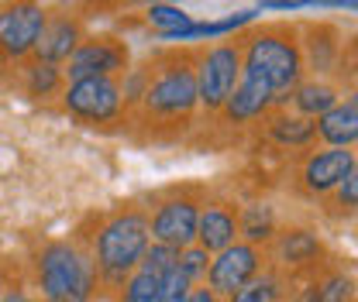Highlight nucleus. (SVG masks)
Here are the masks:
<instances>
[{"instance_id":"obj_1","label":"nucleus","mask_w":358,"mask_h":302,"mask_svg":"<svg viewBox=\"0 0 358 302\" xmlns=\"http://www.w3.org/2000/svg\"><path fill=\"white\" fill-rule=\"evenodd\" d=\"M152 244V230H148V213L138 206H121L117 213H110L93 237V275H96V289L103 292H121V285L138 271V264L145 258Z\"/></svg>"},{"instance_id":"obj_2","label":"nucleus","mask_w":358,"mask_h":302,"mask_svg":"<svg viewBox=\"0 0 358 302\" xmlns=\"http://www.w3.org/2000/svg\"><path fill=\"white\" fill-rule=\"evenodd\" d=\"M196 100V73L186 52H162L148 59V83L138 103V121L148 128H176L189 124Z\"/></svg>"},{"instance_id":"obj_3","label":"nucleus","mask_w":358,"mask_h":302,"mask_svg":"<svg viewBox=\"0 0 358 302\" xmlns=\"http://www.w3.org/2000/svg\"><path fill=\"white\" fill-rule=\"evenodd\" d=\"M35 285L42 289V302H93L96 275L90 251L76 241H45L35 251Z\"/></svg>"},{"instance_id":"obj_4","label":"nucleus","mask_w":358,"mask_h":302,"mask_svg":"<svg viewBox=\"0 0 358 302\" xmlns=\"http://www.w3.org/2000/svg\"><path fill=\"white\" fill-rule=\"evenodd\" d=\"M241 76L259 80L275 100H282L286 93L300 86L303 52L293 42V35H286L282 28L259 31L241 45Z\"/></svg>"},{"instance_id":"obj_5","label":"nucleus","mask_w":358,"mask_h":302,"mask_svg":"<svg viewBox=\"0 0 358 302\" xmlns=\"http://www.w3.org/2000/svg\"><path fill=\"white\" fill-rule=\"evenodd\" d=\"M193 73H196V100L207 114H221L227 96L234 93L241 80V45L221 42L207 52H200L193 59Z\"/></svg>"},{"instance_id":"obj_6","label":"nucleus","mask_w":358,"mask_h":302,"mask_svg":"<svg viewBox=\"0 0 358 302\" xmlns=\"http://www.w3.org/2000/svg\"><path fill=\"white\" fill-rule=\"evenodd\" d=\"M131 66V52L128 42L114 38V35H87L80 48L69 55V62L62 66V76L69 83L80 80H117L121 73H128Z\"/></svg>"},{"instance_id":"obj_7","label":"nucleus","mask_w":358,"mask_h":302,"mask_svg":"<svg viewBox=\"0 0 358 302\" xmlns=\"http://www.w3.org/2000/svg\"><path fill=\"white\" fill-rule=\"evenodd\" d=\"M62 107L87 121V124H114L124 114V96L117 80H80L66 83L62 89Z\"/></svg>"},{"instance_id":"obj_8","label":"nucleus","mask_w":358,"mask_h":302,"mask_svg":"<svg viewBox=\"0 0 358 302\" xmlns=\"http://www.w3.org/2000/svg\"><path fill=\"white\" fill-rule=\"evenodd\" d=\"M196 223H200V199L189 196V192H173L155 206V213L148 216L152 244L186 251L189 244H196Z\"/></svg>"},{"instance_id":"obj_9","label":"nucleus","mask_w":358,"mask_h":302,"mask_svg":"<svg viewBox=\"0 0 358 302\" xmlns=\"http://www.w3.org/2000/svg\"><path fill=\"white\" fill-rule=\"evenodd\" d=\"M259 268H262V255L255 244H231L224 248L221 255L210 258L207 268V289L217 296V299H231L238 289H245L252 278H259Z\"/></svg>"},{"instance_id":"obj_10","label":"nucleus","mask_w":358,"mask_h":302,"mask_svg":"<svg viewBox=\"0 0 358 302\" xmlns=\"http://www.w3.org/2000/svg\"><path fill=\"white\" fill-rule=\"evenodd\" d=\"M45 17L48 10L38 3H14L3 7V21H0V48L7 59H31L35 45L42 38Z\"/></svg>"},{"instance_id":"obj_11","label":"nucleus","mask_w":358,"mask_h":302,"mask_svg":"<svg viewBox=\"0 0 358 302\" xmlns=\"http://www.w3.org/2000/svg\"><path fill=\"white\" fill-rule=\"evenodd\" d=\"M87 35H83V24H80V17H73V14H66V10H59V14H48L45 17V28H42V38L35 45V52H31V59L35 62H45V66H66L69 62V55L80 48Z\"/></svg>"},{"instance_id":"obj_12","label":"nucleus","mask_w":358,"mask_h":302,"mask_svg":"<svg viewBox=\"0 0 358 302\" xmlns=\"http://www.w3.org/2000/svg\"><path fill=\"white\" fill-rule=\"evenodd\" d=\"M352 172H355V155L348 148H327V151H317V155L307 158V165H303V186L310 192H331Z\"/></svg>"},{"instance_id":"obj_13","label":"nucleus","mask_w":358,"mask_h":302,"mask_svg":"<svg viewBox=\"0 0 358 302\" xmlns=\"http://www.w3.org/2000/svg\"><path fill=\"white\" fill-rule=\"evenodd\" d=\"M238 237V216L224 203H210L200 210V223H196V244L207 255H221L224 248H231Z\"/></svg>"},{"instance_id":"obj_14","label":"nucleus","mask_w":358,"mask_h":302,"mask_svg":"<svg viewBox=\"0 0 358 302\" xmlns=\"http://www.w3.org/2000/svg\"><path fill=\"white\" fill-rule=\"evenodd\" d=\"M272 103H275V96H272L259 80L241 76V80H238V86H234V93L227 96V103H224L221 114H224V121H227V124H248V121L262 117Z\"/></svg>"},{"instance_id":"obj_15","label":"nucleus","mask_w":358,"mask_h":302,"mask_svg":"<svg viewBox=\"0 0 358 302\" xmlns=\"http://www.w3.org/2000/svg\"><path fill=\"white\" fill-rule=\"evenodd\" d=\"M317 134L331 144V148H348L358 141V114L348 103H338L334 110H327L317 121Z\"/></svg>"},{"instance_id":"obj_16","label":"nucleus","mask_w":358,"mask_h":302,"mask_svg":"<svg viewBox=\"0 0 358 302\" xmlns=\"http://www.w3.org/2000/svg\"><path fill=\"white\" fill-rule=\"evenodd\" d=\"M293 103H296V110H300V117H307V121H320L327 110H334L338 107V89L331 86V83H324V80H313V83H300V86L293 89Z\"/></svg>"},{"instance_id":"obj_17","label":"nucleus","mask_w":358,"mask_h":302,"mask_svg":"<svg viewBox=\"0 0 358 302\" xmlns=\"http://www.w3.org/2000/svg\"><path fill=\"white\" fill-rule=\"evenodd\" d=\"M268 137L282 148H307L317 137V121L296 117V114H279L268 121Z\"/></svg>"},{"instance_id":"obj_18","label":"nucleus","mask_w":358,"mask_h":302,"mask_svg":"<svg viewBox=\"0 0 358 302\" xmlns=\"http://www.w3.org/2000/svg\"><path fill=\"white\" fill-rule=\"evenodd\" d=\"M24 86L35 100H48V96H62L66 89V76L59 66H45V62H28L24 66Z\"/></svg>"},{"instance_id":"obj_19","label":"nucleus","mask_w":358,"mask_h":302,"mask_svg":"<svg viewBox=\"0 0 358 302\" xmlns=\"http://www.w3.org/2000/svg\"><path fill=\"white\" fill-rule=\"evenodd\" d=\"M279 255L286 264H307L320 255V244H317V237L307 234V230H289V234H282V241H279Z\"/></svg>"},{"instance_id":"obj_20","label":"nucleus","mask_w":358,"mask_h":302,"mask_svg":"<svg viewBox=\"0 0 358 302\" xmlns=\"http://www.w3.org/2000/svg\"><path fill=\"white\" fill-rule=\"evenodd\" d=\"M238 234L248 237V244H259L272 237V213L268 206H245V213L238 220Z\"/></svg>"},{"instance_id":"obj_21","label":"nucleus","mask_w":358,"mask_h":302,"mask_svg":"<svg viewBox=\"0 0 358 302\" xmlns=\"http://www.w3.org/2000/svg\"><path fill=\"white\" fill-rule=\"evenodd\" d=\"M117 302H159V278H152L148 271H134L131 278L121 285Z\"/></svg>"},{"instance_id":"obj_22","label":"nucleus","mask_w":358,"mask_h":302,"mask_svg":"<svg viewBox=\"0 0 358 302\" xmlns=\"http://www.w3.org/2000/svg\"><path fill=\"white\" fill-rule=\"evenodd\" d=\"M179 264V251H173V248H166V244H148V251H145V258H141V271H148L152 278H166L173 268Z\"/></svg>"},{"instance_id":"obj_23","label":"nucleus","mask_w":358,"mask_h":302,"mask_svg":"<svg viewBox=\"0 0 358 302\" xmlns=\"http://www.w3.org/2000/svg\"><path fill=\"white\" fill-rule=\"evenodd\" d=\"M145 17H148L152 28H159V35L176 31V28H186V24L193 21L182 7H173V3H152V7L145 10Z\"/></svg>"},{"instance_id":"obj_24","label":"nucleus","mask_w":358,"mask_h":302,"mask_svg":"<svg viewBox=\"0 0 358 302\" xmlns=\"http://www.w3.org/2000/svg\"><path fill=\"white\" fill-rule=\"evenodd\" d=\"M179 271L189 278V285L196 282H207V268H210V255L200 248V244H189L186 251H179Z\"/></svg>"},{"instance_id":"obj_25","label":"nucleus","mask_w":358,"mask_h":302,"mask_svg":"<svg viewBox=\"0 0 358 302\" xmlns=\"http://www.w3.org/2000/svg\"><path fill=\"white\" fill-rule=\"evenodd\" d=\"M275 299H279V282L272 275H259L245 289H238L227 302H275Z\"/></svg>"},{"instance_id":"obj_26","label":"nucleus","mask_w":358,"mask_h":302,"mask_svg":"<svg viewBox=\"0 0 358 302\" xmlns=\"http://www.w3.org/2000/svg\"><path fill=\"white\" fill-rule=\"evenodd\" d=\"M189 292H193V285H189V278H186L179 268H173V271L159 282V302H186Z\"/></svg>"},{"instance_id":"obj_27","label":"nucleus","mask_w":358,"mask_h":302,"mask_svg":"<svg viewBox=\"0 0 358 302\" xmlns=\"http://www.w3.org/2000/svg\"><path fill=\"white\" fill-rule=\"evenodd\" d=\"M348 296H352V278L334 275V278H327L313 289L310 302H348Z\"/></svg>"},{"instance_id":"obj_28","label":"nucleus","mask_w":358,"mask_h":302,"mask_svg":"<svg viewBox=\"0 0 358 302\" xmlns=\"http://www.w3.org/2000/svg\"><path fill=\"white\" fill-rule=\"evenodd\" d=\"M334 203H338V206H345L348 213H352V210H358V172H352L345 182H341V186H338Z\"/></svg>"},{"instance_id":"obj_29","label":"nucleus","mask_w":358,"mask_h":302,"mask_svg":"<svg viewBox=\"0 0 358 302\" xmlns=\"http://www.w3.org/2000/svg\"><path fill=\"white\" fill-rule=\"evenodd\" d=\"M186 302H221L207 285H193V292H189V299Z\"/></svg>"},{"instance_id":"obj_30","label":"nucleus","mask_w":358,"mask_h":302,"mask_svg":"<svg viewBox=\"0 0 358 302\" xmlns=\"http://www.w3.org/2000/svg\"><path fill=\"white\" fill-rule=\"evenodd\" d=\"M0 302H31V296L24 292V289H17V285H10L7 292H3V299Z\"/></svg>"},{"instance_id":"obj_31","label":"nucleus","mask_w":358,"mask_h":302,"mask_svg":"<svg viewBox=\"0 0 358 302\" xmlns=\"http://www.w3.org/2000/svg\"><path fill=\"white\" fill-rule=\"evenodd\" d=\"M266 7H272V10H300L303 3L300 0H268Z\"/></svg>"},{"instance_id":"obj_32","label":"nucleus","mask_w":358,"mask_h":302,"mask_svg":"<svg viewBox=\"0 0 358 302\" xmlns=\"http://www.w3.org/2000/svg\"><path fill=\"white\" fill-rule=\"evenodd\" d=\"M345 103H348V107H352V110H355V114H358V89H355V93H352V96H348V100H345Z\"/></svg>"},{"instance_id":"obj_33","label":"nucleus","mask_w":358,"mask_h":302,"mask_svg":"<svg viewBox=\"0 0 358 302\" xmlns=\"http://www.w3.org/2000/svg\"><path fill=\"white\" fill-rule=\"evenodd\" d=\"M7 289H10V285H7V282H3V275H0V299H3V292H7Z\"/></svg>"},{"instance_id":"obj_34","label":"nucleus","mask_w":358,"mask_h":302,"mask_svg":"<svg viewBox=\"0 0 358 302\" xmlns=\"http://www.w3.org/2000/svg\"><path fill=\"white\" fill-rule=\"evenodd\" d=\"M3 62H7V55H3V48H0V69H3Z\"/></svg>"},{"instance_id":"obj_35","label":"nucleus","mask_w":358,"mask_h":302,"mask_svg":"<svg viewBox=\"0 0 358 302\" xmlns=\"http://www.w3.org/2000/svg\"><path fill=\"white\" fill-rule=\"evenodd\" d=\"M355 172H358V158H355Z\"/></svg>"},{"instance_id":"obj_36","label":"nucleus","mask_w":358,"mask_h":302,"mask_svg":"<svg viewBox=\"0 0 358 302\" xmlns=\"http://www.w3.org/2000/svg\"><path fill=\"white\" fill-rule=\"evenodd\" d=\"M0 21H3V10H0Z\"/></svg>"},{"instance_id":"obj_37","label":"nucleus","mask_w":358,"mask_h":302,"mask_svg":"<svg viewBox=\"0 0 358 302\" xmlns=\"http://www.w3.org/2000/svg\"><path fill=\"white\" fill-rule=\"evenodd\" d=\"M31 302H42V299H31Z\"/></svg>"}]
</instances>
